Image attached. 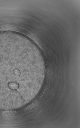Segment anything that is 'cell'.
Here are the masks:
<instances>
[{
  "mask_svg": "<svg viewBox=\"0 0 80 128\" xmlns=\"http://www.w3.org/2000/svg\"><path fill=\"white\" fill-rule=\"evenodd\" d=\"M24 56L14 46L0 44V106H7L14 103L15 94L18 96L21 92Z\"/></svg>",
  "mask_w": 80,
  "mask_h": 128,
  "instance_id": "obj_1",
  "label": "cell"
}]
</instances>
